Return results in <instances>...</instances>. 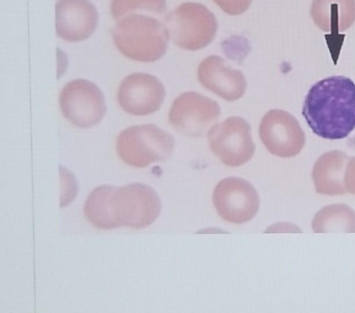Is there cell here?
<instances>
[{
  "instance_id": "cell-8",
  "label": "cell",
  "mask_w": 355,
  "mask_h": 313,
  "mask_svg": "<svg viewBox=\"0 0 355 313\" xmlns=\"http://www.w3.org/2000/svg\"><path fill=\"white\" fill-rule=\"evenodd\" d=\"M212 199L219 216L232 223L250 221L259 208L255 188L250 182L238 177H228L219 181L214 188Z\"/></svg>"
},
{
  "instance_id": "cell-9",
  "label": "cell",
  "mask_w": 355,
  "mask_h": 313,
  "mask_svg": "<svg viewBox=\"0 0 355 313\" xmlns=\"http://www.w3.org/2000/svg\"><path fill=\"white\" fill-rule=\"evenodd\" d=\"M220 115L218 104L196 92H187L173 101L168 113L171 124L187 136H200L210 129Z\"/></svg>"
},
{
  "instance_id": "cell-12",
  "label": "cell",
  "mask_w": 355,
  "mask_h": 313,
  "mask_svg": "<svg viewBox=\"0 0 355 313\" xmlns=\"http://www.w3.org/2000/svg\"><path fill=\"white\" fill-rule=\"evenodd\" d=\"M98 14L89 0H58L55 4L57 35L76 42L88 38L95 31Z\"/></svg>"
},
{
  "instance_id": "cell-7",
  "label": "cell",
  "mask_w": 355,
  "mask_h": 313,
  "mask_svg": "<svg viewBox=\"0 0 355 313\" xmlns=\"http://www.w3.org/2000/svg\"><path fill=\"white\" fill-rule=\"evenodd\" d=\"M211 151L225 165L239 167L250 160L254 153L249 124L239 117H231L213 126L208 132Z\"/></svg>"
},
{
  "instance_id": "cell-17",
  "label": "cell",
  "mask_w": 355,
  "mask_h": 313,
  "mask_svg": "<svg viewBox=\"0 0 355 313\" xmlns=\"http://www.w3.org/2000/svg\"><path fill=\"white\" fill-rule=\"evenodd\" d=\"M110 10L115 19L137 10L164 17L166 2V0H112Z\"/></svg>"
},
{
  "instance_id": "cell-11",
  "label": "cell",
  "mask_w": 355,
  "mask_h": 313,
  "mask_svg": "<svg viewBox=\"0 0 355 313\" xmlns=\"http://www.w3.org/2000/svg\"><path fill=\"white\" fill-rule=\"evenodd\" d=\"M165 94L163 84L155 76L136 72L122 81L117 99L120 106L128 114L144 116L158 110Z\"/></svg>"
},
{
  "instance_id": "cell-13",
  "label": "cell",
  "mask_w": 355,
  "mask_h": 313,
  "mask_svg": "<svg viewBox=\"0 0 355 313\" xmlns=\"http://www.w3.org/2000/svg\"><path fill=\"white\" fill-rule=\"evenodd\" d=\"M198 77L202 86L229 101L241 98L247 87L243 73L227 67L223 59L216 55L208 56L200 62Z\"/></svg>"
},
{
  "instance_id": "cell-10",
  "label": "cell",
  "mask_w": 355,
  "mask_h": 313,
  "mask_svg": "<svg viewBox=\"0 0 355 313\" xmlns=\"http://www.w3.org/2000/svg\"><path fill=\"white\" fill-rule=\"evenodd\" d=\"M259 131L266 148L278 157H293L305 144V135L298 121L283 110L268 111L261 121Z\"/></svg>"
},
{
  "instance_id": "cell-5",
  "label": "cell",
  "mask_w": 355,
  "mask_h": 313,
  "mask_svg": "<svg viewBox=\"0 0 355 313\" xmlns=\"http://www.w3.org/2000/svg\"><path fill=\"white\" fill-rule=\"evenodd\" d=\"M164 23L169 39L190 51L201 49L211 43L218 28L215 15L205 6L195 2L180 5L166 15Z\"/></svg>"
},
{
  "instance_id": "cell-14",
  "label": "cell",
  "mask_w": 355,
  "mask_h": 313,
  "mask_svg": "<svg viewBox=\"0 0 355 313\" xmlns=\"http://www.w3.org/2000/svg\"><path fill=\"white\" fill-rule=\"evenodd\" d=\"M349 160L345 153L338 150L330 151L320 156L312 169L315 191L329 196L347 192L345 179Z\"/></svg>"
},
{
  "instance_id": "cell-18",
  "label": "cell",
  "mask_w": 355,
  "mask_h": 313,
  "mask_svg": "<svg viewBox=\"0 0 355 313\" xmlns=\"http://www.w3.org/2000/svg\"><path fill=\"white\" fill-rule=\"evenodd\" d=\"M225 12L230 15H239L245 12L252 0H213Z\"/></svg>"
},
{
  "instance_id": "cell-2",
  "label": "cell",
  "mask_w": 355,
  "mask_h": 313,
  "mask_svg": "<svg viewBox=\"0 0 355 313\" xmlns=\"http://www.w3.org/2000/svg\"><path fill=\"white\" fill-rule=\"evenodd\" d=\"M112 36L124 56L144 62L161 58L169 39L164 21L141 13H132L120 19L112 28Z\"/></svg>"
},
{
  "instance_id": "cell-3",
  "label": "cell",
  "mask_w": 355,
  "mask_h": 313,
  "mask_svg": "<svg viewBox=\"0 0 355 313\" xmlns=\"http://www.w3.org/2000/svg\"><path fill=\"white\" fill-rule=\"evenodd\" d=\"M161 207L159 197L150 186L139 183L121 187L108 185L107 228L108 230L119 226L144 228L156 220Z\"/></svg>"
},
{
  "instance_id": "cell-15",
  "label": "cell",
  "mask_w": 355,
  "mask_h": 313,
  "mask_svg": "<svg viewBox=\"0 0 355 313\" xmlns=\"http://www.w3.org/2000/svg\"><path fill=\"white\" fill-rule=\"evenodd\" d=\"M310 14L322 31L341 33L355 22V0H313Z\"/></svg>"
},
{
  "instance_id": "cell-6",
  "label": "cell",
  "mask_w": 355,
  "mask_h": 313,
  "mask_svg": "<svg viewBox=\"0 0 355 313\" xmlns=\"http://www.w3.org/2000/svg\"><path fill=\"white\" fill-rule=\"evenodd\" d=\"M59 103L65 118L83 128L98 124L106 112L103 94L97 85L85 79L67 83L60 92Z\"/></svg>"
},
{
  "instance_id": "cell-1",
  "label": "cell",
  "mask_w": 355,
  "mask_h": 313,
  "mask_svg": "<svg viewBox=\"0 0 355 313\" xmlns=\"http://www.w3.org/2000/svg\"><path fill=\"white\" fill-rule=\"evenodd\" d=\"M302 115L318 136L347 137L355 129V83L343 76L318 81L305 97Z\"/></svg>"
},
{
  "instance_id": "cell-19",
  "label": "cell",
  "mask_w": 355,
  "mask_h": 313,
  "mask_svg": "<svg viewBox=\"0 0 355 313\" xmlns=\"http://www.w3.org/2000/svg\"><path fill=\"white\" fill-rule=\"evenodd\" d=\"M345 183L347 192L355 195V157L349 158L348 161Z\"/></svg>"
},
{
  "instance_id": "cell-4",
  "label": "cell",
  "mask_w": 355,
  "mask_h": 313,
  "mask_svg": "<svg viewBox=\"0 0 355 313\" xmlns=\"http://www.w3.org/2000/svg\"><path fill=\"white\" fill-rule=\"evenodd\" d=\"M175 147L173 137L153 124L136 125L122 130L116 137L118 155L125 164L146 167L166 160Z\"/></svg>"
},
{
  "instance_id": "cell-16",
  "label": "cell",
  "mask_w": 355,
  "mask_h": 313,
  "mask_svg": "<svg viewBox=\"0 0 355 313\" xmlns=\"http://www.w3.org/2000/svg\"><path fill=\"white\" fill-rule=\"evenodd\" d=\"M311 226L316 233L355 232V211L343 203L326 205L315 214Z\"/></svg>"
}]
</instances>
